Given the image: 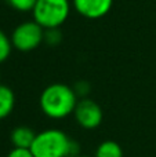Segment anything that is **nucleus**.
I'll return each mask as SVG.
<instances>
[{
	"label": "nucleus",
	"instance_id": "13",
	"mask_svg": "<svg viewBox=\"0 0 156 157\" xmlns=\"http://www.w3.org/2000/svg\"><path fill=\"white\" fill-rule=\"evenodd\" d=\"M7 157H35L30 149H21V147H13L8 152Z\"/></svg>",
	"mask_w": 156,
	"mask_h": 157
},
{
	"label": "nucleus",
	"instance_id": "2",
	"mask_svg": "<svg viewBox=\"0 0 156 157\" xmlns=\"http://www.w3.org/2000/svg\"><path fill=\"white\" fill-rule=\"evenodd\" d=\"M30 152L35 157H73L79 152V146L64 131L49 128L36 134Z\"/></svg>",
	"mask_w": 156,
	"mask_h": 157
},
{
	"label": "nucleus",
	"instance_id": "11",
	"mask_svg": "<svg viewBox=\"0 0 156 157\" xmlns=\"http://www.w3.org/2000/svg\"><path fill=\"white\" fill-rule=\"evenodd\" d=\"M7 2L14 10L21 11V13H26V11L33 10L37 0H7Z\"/></svg>",
	"mask_w": 156,
	"mask_h": 157
},
{
	"label": "nucleus",
	"instance_id": "8",
	"mask_svg": "<svg viewBox=\"0 0 156 157\" xmlns=\"http://www.w3.org/2000/svg\"><path fill=\"white\" fill-rule=\"evenodd\" d=\"M15 106V95L10 87L0 84V120L8 117Z\"/></svg>",
	"mask_w": 156,
	"mask_h": 157
},
{
	"label": "nucleus",
	"instance_id": "9",
	"mask_svg": "<svg viewBox=\"0 0 156 157\" xmlns=\"http://www.w3.org/2000/svg\"><path fill=\"white\" fill-rule=\"evenodd\" d=\"M94 157H123V149L115 141H104L98 145Z\"/></svg>",
	"mask_w": 156,
	"mask_h": 157
},
{
	"label": "nucleus",
	"instance_id": "3",
	"mask_svg": "<svg viewBox=\"0 0 156 157\" xmlns=\"http://www.w3.org/2000/svg\"><path fill=\"white\" fill-rule=\"evenodd\" d=\"M71 0H37L33 7V21L44 29L60 28L71 14Z\"/></svg>",
	"mask_w": 156,
	"mask_h": 157
},
{
	"label": "nucleus",
	"instance_id": "7",
	"mask_svg": "<svg viewBox=\"0 0 156 157\" xmlns=\"http://www.w3.org/2000/svg\"><path fill=\"white\" fill-rule=\"evenodd\" d=\"M36 134L32 128L26 127V125H19L15 127L11 131V144L14 147H21V149H30L33 141L36 138Z\"/></svg>",
	"mask_w": 156,
	"mask_h": 157
},
{
	"label": "nucleus",
	"instance_id": "1",
	"mask_svg": "<svg viewBox=\"0 0 156 157\" xmlns=\"http://www.w3.org/2000/svg\"><path fill=\"white\" fill-rule=\"evenodd\" d=\"M77 95L73 88L62 83H54L47 86L39 98L40 109L47 117L54 120L65 119L73 114L77 102Z\"/></svg>",
	"mask_w": 156,
	"mask_h": 157
},
{
	"label": "nucleus",
	"instance_id": "5",
	"mask_svg": "<svg viewBox=\"0 0 156 157\" xmlns=\"http://www.w3.org/2000/svg\"><path fill=\"white\" fill-rule=\"evenodd\" d=\"M73 116L77 124L86 130H94L102 123V109L96 101L90 98H82L79 99L76 108H75Z\"/></svg>",
	"mask_w": 156,
	"mask_h": 157
},
{
	"label": "nucleus",
	"instance_id": "15",
	"mask_svg": "<svg viewBox=\"0 0 156 157\" xmlns=\"http://www.w3.org/2000/svg\"><path fill=\"white\" fill-rule=\"evenodd\" d=\"M73 157H94V156H84V155H76V156H73Z\"/></svg>",
	"mask_w": 156,
	"mask_h": 157
},
{
	"label": "nucleus",
	"instance_id": "12",
	"mask_svg": "<svg viewBox=\"0 0 156 157\" xmlns=\"http://www.w3.org/2000/svg\"><path fill=\"white\" fill-rule=\"evenodd\" d=\"M61 32L58 28H53V29L44 30V41L49 46H58L61 43Z\"/></svg>",
	"mask_w": 156,
	"mask_h": 157
},
{
	"label": "nucleus",
	"instance_id": "10",
	"mask_svg": "<svg viewBox=\"0 0 156 157\" xmlns=\"http://www.w3.org/2000/svg\"><path fill=\"white\" fill-rule=\"evenodd\" d=\"M13 43H11V37H8L2 29H0V63L8 59L13 50Z\"/></svg>",
	"mask_w": 156,
	"mask_h": 157
},
{
	"label": "nucleus",
	"instance_id": "4",
	"mask_svg": "<svg viewBox=\"0 0 156 157\" xmlns=\"http://www.w3.org/2000/svg\"><path fill=\"white\" fill-rule=\"evenodd\" d=\"M44 28L36 21H25L14 29L11 35L13 47L18 51L29 52L36 50L44 41Z\"/></svg>",
	"mask_w": 156,
	"mask_h": 157
},
{
	"label": "nucleus",
	"instance_id": "14",
	"mask_svg": "<svg viewBox=\"0 0 156 157\" xmlns=\"http://www.w3.org/2000/svg\"><path fill=\"white\" fill-rule=\"evenodd\" d=\"M73 90H75L77 97L86 98V95H87L88 91H90V86H88V83H86V81H79V83H76V86H75Z\"/></svg>",
	"mask_w": 156,
	"mask_h": 157
},
{
	"label": "nucleus",
	"instance_id": "6",
	"mask_svg": "<svg viewBox=\"0 0 156 157\" xmlns=\"http://www.w3.org/2000/svg\"><path fill=\"white\" fill-rule=\"evenodd\" d=\"M113 0H72L73 8L82 17L88 19H99L111 11Z\"/></svg>",
	"mask_w": 156,
	"mask_h": 157
}]
</instances>
